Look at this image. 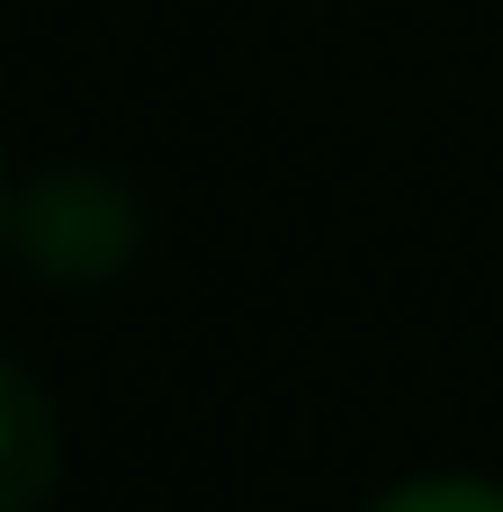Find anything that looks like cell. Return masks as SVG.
<instances>
[{"label":"cell","mask_w":503,"mask_h":512,"mask_svg":"<svg viewBox=\"0 0 503 512\" xmlns=\"http://www.w3.org/2000/svg\"><path fill=\"white\" fill-rule=\"evenodd\" d=\"M369 512H503V486L495 477H414V486L378 495Z\"/></svg>","instance_id":"3"},{"label":"cell","mask_w":503,"mask_h":512,"mask_svg":"<svg viewBox=\"0 0 503 512\" xmlns=\"http://www.w3.org/2000/svg\"><path fill=\"white\" fill-rule=\"evenodd\" d=\"M63 477V423L54 396L36 387V369H18L0 351V512H45Z\"/></svg>","instance_id":"2"},{"label":"cell","mask_w":503,"mask_h":512,"mask_svg":"<svg viewBox=\"0 0 503 512\" xmlns=\"http://www.w3.org/2000/svg\"><path fill=\"white\" fill-rule=\"evenodd\" d=\"M9 234H18V261L54 288H99L135 261L144 243V198L99 171V162H54L36 171L18 198H9Z\"/></svg>","instance_id":"1"},{"label":"cell","mask_w":503,"mask_h":512,"mask_svg":"<svg viewBox=\"0 0 503 512\" xmlns=\"http://www.w3.org/2000/svg\"><path fill=\"white\" fill-rule=\"evenodd\" d=\"M0 225H9V189H0Z\"/></svg>","instance_id":"4"}]
</instances>
